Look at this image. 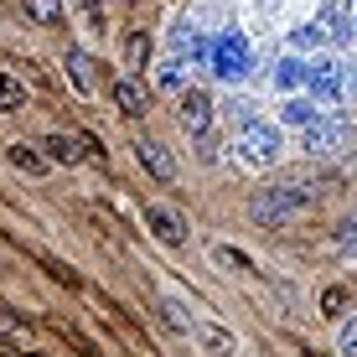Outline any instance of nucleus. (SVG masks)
<instances>
[{"label":"nucleus","instance_id":"9b49d317","mask_svg":"<svg viewBox=\"0 0 357 357\" xmlns=\"http://www.w3.org/2000/svg\"><path fill=\"white\" fill-rule=\"evenodd\" d=\"M114 104H119V109H125V114L135 119V114H145L151 93H145V83H140V78H119V83H114Z\"/></svg>","mask_w":357,"mask_h":357},{"label":"nucleus","instance_id":"4468645a","mask_svg":"<svg viewBox=\"0 0 357 357\" xmlns=\"http://www.w3.org/2000/svg\"><path fill=\"white\" fill-rule=\"evenodd\" d=\"M16 109H26V83L0 73V114H16Z\"/></svg>","mask_w":357,"mask_h":357},{"label":"nucleus","instance_id":"a211bd4d","mask_svg":"<svg viewBox=\"0 0 357 357\" xmlns=\"http://www.w3.org/2000/svg\"><path fill=\"white\" fill-rule=\"evenodd\" d=\"M301 83H305V63H301V57L275 63V89H301Z\"/></svg>","mask_w":357,"mask_h":357},{"label":"nucleus","instance_id":"9d476101","mask_svg":"<svg viewBox=\"0 0 357 357\" xmlns=\"http://www.w3.org/2000/svg\"><path fill=\"white\" fill-rule=\"evenodd\" d=\"M145 223H151V233L161 243H181L187 238V223H181L176 213H166V207H145Z\"/></svg>","mask_w":357,"mask_h":357},{"label":"nucleus","instance_id":"6e6552de","mask_svg":"<svg viewBox=\"0 0 357 357\" xmlns=\"http://www.w3.org/2000/svg\"><path fill=\"white\" fill-rule=\"evenodd\" d=\"M192 337H197V347H202L207 357H233V331H223V326H213V321H197L192 326Z\"/></svg>","mask_w":357,"mask_h":357},{"label":"nucleus","instance_id":"ddd939ff","mask_svg":"<svg viewBox=\"0 0 357 357\" xmlns=\"http://www.w3.org/2000/svg\"><path fill=\"white\" fill-rule=\"evenodd\" d=\"M36 151H42V145L16 140L6 155H10V166H16V171H26V176H47V166H52V161H47V155H36Z\"/></svg>","mask_w":357,"mask_h":357},{"label":"nucleus","instance_id":"a878e982","mask_svg":"<svg viewBox=\"0 0 357 357\" xmlns=\"http://www.w3.org/2000/svg\"><path fill=\"white\" fill-rule=\"evenodd\" d=\"M337 347H342V357H357V321H347V326H342Z\"/></svg>","mask_w":357,"mask_h":357},{"label":"nucleus","instance_id":"4be33fe9","mask_svg":"<svg viewBox=\"0 0 357 357\" xmlns=\"http://www.w3.org/2000/svg\"><path fill=\"white\" fill-rule=\"evenodd\" d=\"M68 68H73V83H78V89H89V57H83V52H68Z\"/></svg>","mask_w":357,"mask_h":357},{"label":"nucleus","instance_id":"f257e3e1","mask_svg":"<svg viewBox=\"0 0 357 357\" xmlns=\"http://www.w3.org/2000/svg\"><path fill=\"white\" fill-rule=\"evenodd\" d=\"M233 151H238L249 166H275V161H280V151H285V135H280V125H264V119H254V125H243V130H238Z\"/></svg>","mask_w":357,"mask_h":357},{"label":"nucleus","instance_id":"f03ea898","mask_svg":"<svg viewBox=\"0 0 357 357\" xmlns=\"http://www.w3.org/2000/svg\"><path fill=\"white\" fill-rule=\"evenodd\" d=\"M218 73V78L223 83H243L249 78V42H243V36H213V63H207Z\"/></svg>","mask_w":357,"mask_h":357},{"label":"nucleus","instance_id":"cd10ccee","mask_svg":"<svg viewBox=\"0 0 357 357\" xmlns=\"http://www.w3.org/2000/svg\"><path fill=\"white\" fill-rule=\"evenodd\" d=\"M342 301H347L342 290H326V295H321V311H331V316H337V311H342Z\"/></svg>","mask_w":357,"mask_h":357},{"label":"nucleus","instance_id":"2eb2a0df","mask_svg":"<svg viewBox=\"0 0 357 357\" xmlns=\"http://www.w3.org/2000/svg\"><path fill=\"white\" fill-rule=\"evenodd\" d=\"M145 57H151V36H145V31H130V36H125V68H130V78L145 68Z\"/></svg>","mask_w":357,"mask_h":357},{"label":"nucleus","instance_id":"dca6fc26","mask_svg":"<svg viewBox=\"0 0 357 357\" xmlns=\"http://www.w3.org/2000/svg\"><path fill=\"white\" fill-rule=\"evenodd\" d=\"M316 119H321L316 98H290V104H285V125H301V130H311Z\"/></svg>","mask_w":357,"mask_h":357},{"label":"nucleus","instance_id":"412c9836","mask_svg":"<svg viewBox=\"0 0 357 357\" xmlns=\"http://www.w3.org/2000/svg\"><path fill=\"white\" fill-rule=\"evenodd\" d=\"M161 311H166V326H171V331H192V326H197V321H187V311H181L176 301H166Z\"/></svg>","mask_w":357,"mask_h":357},{"label":"nucleus","instance_id":"f3484780","mask_svg":"<svg viewBox=\"0 0 357 357\" xmlns=\"http://www.w3.org/2000/svg\"><path fill=\"white\" fill-rule=\"evenodd\" d=\"M26 16L36 26H63V0H26Z\"/></svg>","mask_w":357,"mask_h":357},{"label":"nucleus","instance_id":"bb28decb","mask_svg":"<svg viewBox=\"0 0 357 357\" xmlns=\"http://www.w3.org/2000/svg\"><path fill=\"white\" fill-rule=\"evenodd\" d=\"M321 42H326V36H321V26H316V21L295 31V47H321Z\"/></svg>","mask_w":357,"mask_h":357},{"label":"nucleus","instance_id":"393cba45","mask_svg":"<svg viewBox=\"0 0 357 357\" xmlns=\"http://www.w3.org/2000/svg\"><path fill=\"white\" fill-rule=\"evenodd\" d=\"M228 114L238 119V130H243V125H254V104H249V98H233V104H228Z\"/></svg>","mask_w":357,"mask_h":357},{"label":"nucleus","instance_id":"423d86ee","mask_svg":"<svg viewBox=\"0 0 357 357\" xmlns=\"http://www.w3.org/2000/svg\"><path fill=\"white\" fill-rule=\"evenodd\" d=\"M316 26H321V36L331 47H347L352 42V6H347V0H331L321 16H316Z\"/></svg>","mask_w":357,"mask_h":357},{"label":"nucleus","instance_id":"5701e85b","mask_svg":"<svg viewBox=\"0 0 357 357\" xmlns=\"http://www.w3.org/2000/svg\"><path fill=\"white\" fill-rule=\"evenodd\" d=\"M213 254H218V264H233V269H243V275H249V269H254V264H249V259H243V254H238V249H223V243H218V249H213Z\"/></svg>","mask_w":357,"mask_h":357},{"label":"nucleus","instance_id":"1a4fd4ad","mask_svg":"<svg viewBox=\"0 0 357 357\" xmlns=\"http://www.w3.org/2000/svg\"><path fill=\"white\" fill-rule=\"evenodd\" d=\"M135 151H140V166L151 171L155 181H176V161L166 155V145H155V140H140Z\"/></svg>","mask_w":357,"mask_h":357},{"label":"nucleus","instance_id":"0eeeda50","mask_svg":"<svg viewBox=\"0 0 357 357\" xmlns=\"http://www.w3.org/2000/svg\"><path fill=\"white\" fill-rule=\"evenodd\" d=\"M207 125H213V98H207L202 89H187L181 93V130L187 135H207Z\"/></svg>","mask_w":357,"mask_h":357},{"label":"nucleus","instance_id":"b1692460","mask_svg":"<svg viewBox=\"0 0 357 357\" xmlns=\"http://www.w3.org/2000/svg\"><path fill=\"white\" fill-rule=\"evenodd\" d=\"M337 243L342 249H357V218H342L337 223Z\"/></svg>","mask_w":357,"mask_h":357},{"label":"nucleus","instance_id":"f8f14e48","mask_svg":"<svg viewBox=\"0 0 357 357\" xmlns=\"http://www.w3.org/2000/svg\"><path fill=\"white\" fill-rule=\"evenodd\" d=\"M42 151H47V161H57V166L83 161V140H78V135H47Z\"/></svg>","mask_w":357,"mask_h":357},{"label":"nucleus","instance_id":"20e7f679","mask_svg":"<svg viewBox=\"0 0 357 357\" xmlns=\"http://www.w3.org/2000/svg\"><path fill=\"white\" fill-rule=\"evenodd\" d=\"M249 213H254V223H264V228H280V223H290L295 213H305L301 202H295V197L280 187H264V192H254V202H249Z\"/></svg>","mask_w":357,"mask_h":357},{"label":"nucleus","instance_id":"6ab92c4d","mask_svg":"<svg viewBox=\"0 0 357 357\" xmlns=\"http://www.w3.org/2000/svg\"><path fill=\"white\" fill-rule=\"evenodd\" d=\"M181 52H192V63H213V42L197 31H181Z\"/></svg>","mask_w":357,"mask_h":357},{"label":"nucleus","instance_id":"aec40b11","mask_svg":"<svg viewBox=\"0 0 357 357\" xmlns=\"http://www.w3.org/2000/svg\"><path fill=\"white\" fill-rule=\"evenodd\" d=\"M73 6H78V16H83V26H89V31H109L104 6H98V0H73Z\"/></svg>","mask_w":357,"mask_h":357},{"label":"nucleus","instance_id":"39448f33","mask_svg":"<svg viewBox=\"0 0 357 357\" xmlns=\"http://www.w3.org/2000/svg\"><path fill=\"white\" fill-rule=\"evenodd\" d=\"M305 89H311L316 104H337L342 89H347V73H342L337 57H316V63H305Z\"/></svg>","mask_w":357,"mask_h":357},{"label":"nucleus","instance_id":"c85d7f7f","mask_svg":"<svg viewBox=\"0 0 357 357\" xmlns=\"http://www.w3.org/2000/svg\"><path fill=\"white\" fill-rule=\"evenodd\" d=\"M161 83H171V89H176V83H181V63H166V68H161Z\"/></svg>","mask_w":357,"mask_h":357},{"label":"nucleus","instance_id":"7ed1b4c3","mask_svg":"<svg viewBox=\"0 0 357 357\" xmlns=\"http://www.w3.org/2000/svg\"><path fill=\"white\" fill-rule=\"evenodd\" d=\"M347 140H352V119L347 114H326V119H316V125L305 130V151H311V161H316V155L347 151Z\"/></svg>","mask_w":357,"mask_h":357}]
</instances>
